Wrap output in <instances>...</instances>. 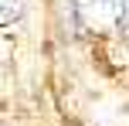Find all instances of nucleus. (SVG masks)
<instances>
[{"instance_id":"obj_1","label":"nucleus","mask_w":129,"mask_h":126,"mask_svg":"<svg viewBox=\"0 0 129 126\" xmlns=\"http://www.w3.org/2000/svg\"><path fill=\"white\" fill-rule=\"evenodd\" d=\"M122 4L126 0H82V10L85 14H92L95 20H116L119 24V17H122Z\"/></svg>"},{"instance_id":"obj_2","label":"nucleus","mask_w":129,"mask_h":126,"mask_svg":"<svg viewBox=\"0 0 129 126\" xmlns=\"http://www.w3.org/2000/svg\"><path fill=\"white\" fill-rule=\"evenodd\" d=\"M20 17V0H4V24Z\"/></svg>"},{"instance_id":"obj_3","label":"nucleus","mask_w":129,"mask_h":126,"mask_svg":"<svg viewBox=\"0 0 129 126\" xmlns=\"http://www.w3.org/2000/svg\"><path fill=\"white\" fill-rule=\"evenodd\" d=\"M119 31H126V34H129V0L122 4V17H119Z\"/></svg>"}]
</instances>
